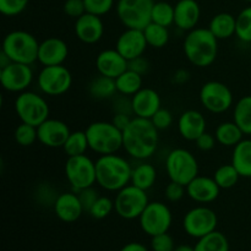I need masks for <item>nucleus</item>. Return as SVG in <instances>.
<instances>
[{"instance_id": "423d86ee", "label": "nucleus", "mask_w": 251, "mask_h": 251, "mask_svg": "<svg viewBox=\"0 0 251 251\" xmlns=\"http://www.w3.org/2000/svg\"><path fill=\"white\" fill-rule=\"evenodd\" d=\"M15 112L21 123L39 126L50 114V107L43 96L32 91L19 93L14 103Z\"/></svg>"}, {"instance_id": "7ed1b4c3", "label": "nucleus", "mask_w": 251, "mask_h": 251, "mask_svg": "<svg viewBox=\"0 0 251 251\" xmlns=\"http://www.w3.org/2000/svg\"><path fill=\"white\" fill-rule=\"evenodd\" d=\"M131 172L130 162L118 153L100 156L96 161L97 184L107 191L117 193L129 185Z\"/></svg>"}, {"instance_id": "7c9ffc66", "label": "nucleus", "mask_w": 251, "mask_h": 251, "mask_svg": "<svg viewBox=\"0 0 251 251\" xmlns=\"http://www.w3.org/2000/svg\"><path fill=\"white\" fill-rule=\"evenodd\" d=\"M115 85H117V91L119 95L132 97L142 88L144 80H142V75L127 69L115 78Z\"/></svg>"}, {"instance_id": "4468645a", "label": "nucleus", "mask_w": 251, "mask_h": 251, "mask_svg": "<svg viewBox=\"0 0 251 251\" xmlns=\"http://www.w3.org/2000/svg\"><path fill=\"white\" fill-rule=\"evenodd\" d=\"M218 225V217L212 208L206 205L196 206L185 213L183 218L184 232L191 238L200 239L215 232Z\"/></svg>"}, {"instance_id": "ddd939ff", "label": "nucleus", "mask_w": 251, "mask_h": 251, "mask_svg": "<svg viewBox=\"0 0 251 251\" xmlns=\"http://www.w3.org/2000/svg\"><path fill=\"white\" fill-rule=\"evenodd\" d=\"M37 85L43 95L51 97L61 96L71 88L73 75L64 65L43 66L37 77Z\"/></svg>"}, {"instance_id": "c85d7f7f", "label": "nucleus", "mask_w": 251, "mask_h": 251, "mask_svg": "<svg viewBox=\"0 0 251 251\" xmlns=\"http://www.w3.org/2000/svg\"><path fill=\"white\" fill-rule=\"evenodd\" d=\"M137 166L132 167L131 172V180L130 184L142 189L145 191H149L150 189L153 188L157 180V169L153 164L149 162L140 161Z\"/></svg>"}, {"instance_id": "4be33fe9", "label": "nucleus", "mask_w": 251, "mask_h": 251, "mask_svg": "<svg viewBox=\"0 0 251 251\" xmlns=\"http://www.w3.org/2000/svg\"><path fill=\"white\" fill-rule=\"evenodd\" d=\"M207 122L205 115L195 109H188L180 114L178 119L179 135L186 141L195 142L203 132H206Z\"/></svg>"}, {"instance_id": "e433bc0d", "label": "nucleus", "mask_w": 251, "mask_h": 251, "mask_svg": "<svg viewBox=\"0 0 251 251\" xmlns=\"http://www.w3.org/2000/svg\"><path fill=\"white\" fill-rule=\"evenodd\" d=\"M151 22L166 27L174 25V5L167 1H153Z\"/></svg>"}, {"instance_id": "a18cd8bd", "label": "nucleus", "mask_w": 251, "mask_h": 251, "mask_svg": "<svg viewBox=\"0 0 251 251\" xmlns=\"http://www.w3.org/2000/svg\"><path fill=\"white\" fill-rule=\"evenodd\" d=\"M150 120L158 129V131H161V130L169 129L173 125L174 118L171 110L166 109V108H161Z\"/></svg>"}, {"instance_id": "c03bdc74", "label": "nucleus", "mask_w": 251, "mask_h": 251, "mask_svg": "<svg viewBox=\"0 0 251 251\" xmlns=\"http://www.w3.org/2000/svg\"><path fill=\"white\" fill-rule=\"evenodd\" d=\"M59 194H56L55 189L50 185V184H43L39 185L36 191L37 200L41 202V205L44 206H51L53 207L54 202L58 199Z\"/></svg>"}, {"instance_id": "393cba45", "label": "nucleus", "mask_w": 251, "mask_h": 251, "mask_svg": "<svg viewBox=\"0 0 251 251\" xmlns=\"http://www.w3.org/2000/svg\"><path fill=\"white\" fill-rule=\"evenodd\" d=\"M54 213L60 221L65 223H74L85 212L78 199L77 193H61L59 194L53 206Z\"/></svg>"}, {"instance_id": "bf43d9fd", "label": "nucleus", "mask_w": 251, "mask_h": 251, "mask_svg": "<svg viewBox=\"0 0 251 251\" xmlns=\"http://www.w3.org/2000/svg\"><path fill=\"white\" fill-rule=\"evenodd\" d=\"M152 1H154V0H152Z\"/></svg>"}, {"instance_id": "79ce46f5", "label": "nucleus", "mask_w": 251, "mask_h": 251, "mask_svg": "<svg viewBox=\"0 0 251 251\" xmlns=\"http://www.w3.org/2000/svg\"><path fill=\"white\" fill-rule=\"evenodd\" d=\"M83 1H85L86 11L98 16L108 14L115 4V0H83Z\"/></svg>"}, {"instance_id": "4d7b16f0", "label": "nucleus", "mask_w": 251, "mask_h": 251, "mask_svg": "<svg viewBox=\"0 0 251 251\" xmlns=\"http://www.w3.org/2000/svg\"><path fill=\"white\" fill-rule=\"evenodd\" d=\"M174 251H195V248L190 247V245L188 244H181V245H178V247H176Z\"/></svg>"}, {"instance_id": "1a4fd4ad", "label": "nucleus", "mask_w": 251, "mask_h": 251, "mask_svg": "<svg viewBox=\"0 0 251 251\" xmlns=\"http://www.w3.org/2000/svg\"><path fill=\"white\" fill-rule=\"evenodd\" d=\"M149 202L147 191L129 184L117 191L114 198V211L123 220L132 221L141 216Z\"/></svg>"}, {"instance_id": "09e8293b", "label": "nucleus", "mask_w": 251, "mask_h": 251, "mask_svg": "<svg viewBox=\"0 0 251 251\" xmlns=\"http://www.w3.org/2000/svg\"><path fill=\"white\" fill-rule=\"evenodd\" d=\"M64 14L69 17H73V19H78L80 16H82L86 11L85 1L83 0H65L64 2Z\"/></svg>"}, {"instance_id": "6e6d98bb", "label": "nucleus", "mask_w": 251, "mask_h": 251, "mask_svg": "<svg viewBox=\"0 0 251 251\" xmlns=\"http://www.w3.org/2000/svg\"><path fill=\"white\" fill-rule=\"evenodd\" d=\"M119 251H150V250L147 249L146 245H144L142 243L131 242L125 244Z\"/></svg>"}, {"instance_id": "f03ea898", "label": "nucleus", "mask_w": 251, "mask_h": 251, "mask_svg": "<svg viewBox=\"0 0 251 251\" xmlns=\"http://www.w3.org/2000/svg\"><path fill=\"white\" fill-rule=\"evenodd\" d=\"M185 58L196 68H208L218 55V39L208 27H196L186 33L183 42Z\"/></svg>"}, {"instance_id": "49530a36", "label": "nucleus", "mask_w": 251, "mask_h": 251, "mask_svg": "<svg viewBox=\"0 0 251 251\" xmlns=\"http://www.w3.org/2000/svg\"><path fill=\"white\" fill-rule=\"evenodd\" d=\"M78 199H80L81 203H82V207L85 210L86 213L90 212V210L92 208V206L95 205L96 201L100 198V193H98L97 189L95 186H90V188H85L82 190L77 191Z\"/></svg>"}, {"instance_id": "6e6552de", "label": "nucleus", "mask_w": 251, "mask_h": 251, "mask_svg": "<svg viewBox=\"0 0 251 251\" xmlns=\"http://www.w3.org/2000/svg\"><path fill=\"white\" fill-rule=\"evenodd\" d=\"M66 180L75 193L97 184L96 161L87 154L68 157L64 167Z\"/></svg>"}, {"instance_id": "f8f14e48", "label": "nucleus", "mask_w": 251, "mask_h": 251, "mask_svg": "<svg viewBox=\"0 0 251 251\" xmlns=\"http://www.w3.org/2000/svg\"><path fill=\"white\" fill-rule=\"evenodd\" d=\"M140 227L150 237L167 233L173 223V215L168 205L161 201H151L139 217Z\"/></svg>"}, {"instance_id": "dca6fc26", "label": "nucleus", "mask_w": 251, "mask_h": 251, "mask_svg": "<svg viewBox=\"0 0 251 251\" xmlns=\"http://www.w3.org/2000/svg\"><path fill=\"white\" fill-rule=\"evenodd\" d=\"M38 141L49 149H63L66 139L71 134L69 125L63 120L48 118L46 122L37 126Z\"/></svg>"}, {"instance_id": "8fccbe9b", "label": "nucleus", "mask_w": 251, "mask_h": 251, "mask_svg": "<svg viewBox=\"0 0 251 251\" xmlns=\"http://www.w3.org/2000/svg\"><path fill=\"white\" fill-rule=\"evenodd\" d=\"M216 142H217V140H216L215 134H210V132L206 131V132H203V134L201 135L198 140H196L195 144H196V146H198L199 150L207 152V151H211V150L215 149Z\"/></svg>"}, {"instance_id": "864d4df0", "label": "nucleus", "mask_w": 251, "mask_h": 251, "mask_svg": "<svg viewBox=\"0 0 251 251\" xmlns=\"http://www.w3.org/2000/svg\"><path fill=\"white\" fill-rule=\"evenodd\" d=\"M131 120H132L131 114H127V113H114L112 123L118 127V129L124 131V130L127 127V125L131 123Z\"/></svg>"}, {"instance_id": "2eb2a0df", "label": "nucleus", "mask_w": 251, "mask_h": 251, "mask_svg": "<svg viewBox=\"0 0 251 251\" xmlns=\"http://www.w3.org/2000/svg\"><path fill=\"white\" fill-rule=\"evenodd\" d=\"M33 70L31 65L21 63H10L0 69V82L7 92L21 93L33 82Z\"/></svg>"}, {"instance_id": "ea45409f", "label": "nucleus", "mask_w": 251, "mask_h": 251, "mask_svg": "<svg viewBox=\"0 0 251 251\" xmlns=\"http://www.w3.org/2000/svg\"><path fill=\"white\" fill-rule=\"evenodd\" d=\"M113 211H114V200H112L108 196H100L90 210L88 215L95 220H104Z\"/></svg>"}, {"instance_id": "5fc2aeb1", "label": "nucleus", "mask_w": 251, "mask_h": 251, "mask_svg": "<svg viewBox=\"0 0 251 251\" xmlns=\"http://www.w3.org/2000/svg\"><path fill=\"white\" fill-rule=\"evenodd\" d=\"M189 80H190V73L186 69H178L172 76V82L174 85H185Z\"/></svg>"}, {"instance_id": "f257e3e1", "label": "nucleus", "mask_w": 251, "mask_h": 251, "mask_svg": "<svg viewBox=\"0 0 251 251\" xmlns=\"http://www.w3.org/2000/svg\"><path fill=\"white\" fill-rule=\"evenodd\" d=\"M158 129L150 119L134 117L123 131V149L137 161H146L158 149Z\"/></svg>"}, {"instance_id": "603ef678", "label": "nucleus", "mask_w": 251, "mask_h": 251, "mask_svg": "<svg viewBox=\"0 0 251 251\" xmlns=\"http://www.w3.org/2000/svg\"><path fill=\"white\" fill-rule=\"evenodd\" d=\"M129 69L144 76L145 74H147V71H149L150 63L144 55H141L139 56V58H135L129 61Z\"/></svg>"}, {"instance_id": "3c124183", "label": "nucleus", "mask_w": 251, "mask_h": 251, "mask_svg": "<svg viewBox=\"0 0 251 251\" xmlns=\"http://www.w3.org/2000/svg\"><path fill=\"white\" fill-rule=\"evenodd\" d=\"M113 110L114 113H127V114L132 115L131 97L120 95V97L115 98L113 102Z\"/></svg>"}, {"instance_id": "37998d69", "label": "nucleus", "mask_w": 251, "mask_h": 251, "mask_svg": "<svg viewBox=\"0 0 251 251\" xmlns=\"http://www.w3.org/2000/svg\"><path fill=\"white\" fill-rule=\"evenodd\" d=\"M151 249L152 251H174L176 243L168 232L162 233L151 238Z\"/></svg>"}, {"instance_id": "20e7f679", "label": "nucleus", "mask_w": 251, "mask_h": 251, "mask_svg": "<svg viewBox=\"0 0 251 251\" xmlns=\"http://www.w3.org/2000/svg\"><path fill=\"white\" fill-rule=\"evenodd\" d=\"M85 131L90 150L100 156L118 153L123 149V131L112 122L91 123Z\"/></svg>"}, {"instance_id": "0eeeda50", "label": "nucleus", "mask_w": 251, "mask_h": 251, "mask_svg": "<svg viewBox=\"0 0 251 251\" xmlns=\"http://www.w3.org/2000/svg\"><path fill=\"white\" fill-rule=\"evenodd\" d=\"M166 172L171 181L188 185L199 176V162L186 149H174L167 154Z\"/></svg>"}, {"instance_id": "39448f33", "label": "nucleus", "mask_w": 251, "mask_h": 251, "mask_svg": "<svg viewBox=\"0 0 251 251\" xmlns=\"http://www.w3.org/2000/svg\"><path fill=\"white\" fill-rule=\"evenodd\" d=\"M39 42L27 31H11L2 39L1 51H4L12 63L32 65L38 60Z\"/></svg>"}, {"instance_id": "473e14b6", "label": "nucleus", "mask_w": 251, "mask_h": 251, "mask_svg": "<svg viewBox=\"0 0 251 251\" xmlns=\"http://www.w3.org/2000/svg\"><path fill=\"white\" fill-rule=\"evenodd\" d=\"M142 31H144L145 38H146L149 47L154 49L164 48L168 44L169 38H171L168 27L154 24V22H150L147 27H145Z\"/></svg>"}, {"instance_id": "a878e982", "label": "nucleus", "mask_w": 251, "mask_h": 251, "mask_svg": "<svg viewBox=\"0 0 251 251\" xmlns=\"http://www.w3.org/2000/svg\"><path fill=\"white\" fill-rule=\"evenodd\" d=\"M235 28H237V16L230 12L216 14L208 24V29L218 41H225L235 36Z\"/></svg>"}, {"instance_id": "9d476101", "label": "nucleus", "mask_w": 251, "mask_h": 251, "mask_svg": "<svg viewBox=\"0 0 251 251\" xmlns=\"http://www.w3.org/2000/svg\"><path fill=\"white\" fill-rule=\"evenodd\" d=\"M200 103L207 112L222 114L228 112L234 104L232 90L221 81H207L203 83L199 93Z\"/></svg>"}, {"instance_id": "72a5a7b5", "label": "nucleus", "mask_w": 251, "mask_h": 251, "mask_svg": "<svg viewBox=\"0 0 251 251\" xmlns=\"http://www.w3.org/2000/svg\"><path fill=\"white\" fill-rule=\"evenodd\" d=\"M195 251H229V242L222 232L217 229L198 239Z\"/></svg>"}, {"instance_id": "58836bf2", "label": "nucleus", "mask_w": 251, "mask_h": 251, "mask_svg": "<svg viewBox=\"0 0 251 251\" xmlns=\"http://www.w3.org/2000/svg\"><path fill=\"white\" fill-rule=\"evenodd\" d=\"M15 141L17 145L22 147H29L38 141V134H37V126L20 123L14 131Z\"/></svg>"}, {"instance_id": "de8ad7c7", "label": "nucleus", "mask_w": 251, "mask_h": 251, "mask_svg": "<svg viewBox=\"0 0 251 251\" xmlns=\"http://www.w3.org/2000/svg\"><path fill=\"white\" fill-rule=\"evenodd\" d=\"M186 186L176 181H169L164 189V198L169 202H179L185 196Z\"/></svg>"}, {"instance_id": "b1692460", "label": "nucleus", "mask_w": 251, "mask_h": 251, "mask_svg": "<svg viewBox=\"0 0 251 251\" xmlns=\"http://www.w3.org/2000/svg\"><path fill=\"white\" fill-rule=\"evenodd\" d=\"M201 17V7L196 0H178L174 5V25L180 31L196 28Z\"/></svg>"}, {"instance_id": "2f4dec72", "label": "nucleus", "mask_w": 251, "mask_h": 251, "mask_svg": "<svg viewBox=\"0 0 251 251\" xmlns=\"http://www.w3.org/2000/svg\"><path fill=\"white\" fill-rule=\"evenodd\" d=\"M233 122L244 135H251V95L239 98L233 109Z\"/></svg>"}, {"instance_id": "aec40b11", "label": "nucleus", "mask_w": 251, "mask_h": 251, "mask_svg": "<svg viewBox=\"0 0 251 251\" xmlns=\"http://www.w3.org/2000/svg\"><path fill=\"white\" fill-rule=\"evenodd\" d=\"M222 189L217 185L215 179L205 176H198L186 185V195L200 205H206L216 201Z\"/></svg>"}, {"instance_id": "6ab92c4d", "label": "nucleus", "mask_w": 251, "mask_h": 251, "mask_svg": "<svg viewBox=\"0 0 251 251\" xmlns=\"http://www.w3.org/2000/svg\"><path fill=\"white\" fill-rule=\"evenodd\" d=\"M69 56V47L59 37H48L39 43L38 63L43 66L63 65Z\"/></svg>"}, {"instance_id": "412c9836", "label": "nucleus", "mask_w": 251, "mask_h": 251, "mask_svg": "<svg viewBox=\"0 0 251 251\" xmlns=\"http://www.w3.org/2000/svg\"><path fill=\"white\" fill-rule=\"evenodd\" d=\"M131 107L135 117L151 119L162 108L161 96L153 88L142 87L131 97Z\"/></svg>"}, {"instance_id": "9b49d317", "label": "nucleus", "mask_w": 251, "mask_h": 251, "mask_svg": "<svg viewBox=\"0 0 251 251\" xmlns=\"http://www.w3.org/2000/svg\"><path fill=\"white\" fill-rule=\"evenodd\" d=\"M152 0H118L117 15L125 28L144 29L151 22Z\"/></svg>"}, {"instance_id": "c756f323", "label": "nucleus", "mask_w": 251, "mask_h": 251, "mask_svg": "<svg viewBox=\"0 0 251 251\" xmlns=\"http://www.w3.org/2000/svg\"><path fill=\"white\" fill-rule=\"evenodd\" d=\"M217 144L226 147H234L244 139V132L234 122H223L215 130Z\"/></svg>"}, {"instance_id": "a211bd4d", "label": "nucleus", "mask_w": 251, "mask_h": 251, "mask_svg": "<svg viewBox=\"0 0 251 251\" xmlns=\"http://www.w3.org/2000/svg\"><path fill=\"white\" fill-rule=\"evenodd\" d=\"M146 38L142 29L126 28L117 39L115 49L126 59L127 61L144 55L147 49Z\"/></svg>"}, {"instance_id": "c9c22d12", "label": "nucleus", "mask_w": 251, "mask_h": 251, "mask_svg": "<svg viewBox=\"0 0 251 251\" xmlns=\"http://www.w3.org/2000/svg\"><path fill=\"white\" fill-rule=\"evenodd\" d=\"M240 178L242 176H240L239 172L235 169V167L232 163L222 164L213 173V179L217 183V185L223 190L232 189L233 186L237 185Z\"/></svg>"}, {"instance_id": "bb28decb", "label": "nucleus", "mask_w": 251, "mask_h": 251, "mask_svg": "<svg viewBox=\"0 0 251 251\" xmlns=\"http://www.w3.org/2000/svg\"><path fill=\"white\" fill-rule=\"evenodd\" d=\"M230 163L239 172L242 178H251V139H243L233 147Z\"/></svg>"}, {"instance_id": "13d9d810", "label": "nucleus", "mask_w": 251, "mask_h": 251, "mask_svg": "<svg viewBox=\"0 0 251 251\" xmlns=\"http://www.w3.org/2000/svg\"><path fill=\"white\" fill-rule=\"evenodd\" d=\"M244 1H247V2H250V4H251V0H244Z\"/></svg>"}, {"instance_id": "f704fd0d", "label": "nucleus", "mask_w": 251, "mask_h": 251, "mask_svg": "<svg viewBox=\"0 0 251 251\" xmlns=\"http://www.w3.org/2000/svg\"><path fill=\"white\" fill-rule=\"evenodd\" d=\"M63 150L68 157L86 154L87 150H90L86 131H81V130L80 131H71V134L69 135L65 144H64Z\"/></svg>"}, {"instance_id": "a19ab883", "label": "nucleus", "mask_w": 251, "mask_h": 251, "mask_svg": "<svg viewBox=\"0 0 251 251\" xmlns=\"http://www.w3.org/2000/svg\"><path fill=\"white\" fill-rule=\"evenodd\" d=\"M31 0H0V12L6 17H15L22 14Z\"/></svg>"}, {"instance_id": "f3484780", "label": "nucleus", "mask_w": 251, "mask_h": 251, "mask_svg": "<svg viewBox=\"0 0 251 251\" xmlns=\"http://www.w3.org/2000/svg\"><path fill=\"white\" fill-rule=\"evenodd\" d=\"M74 32L76 38L85 44H96L103 38L104 24L100 16L91 12H85L75 20Z\"/></svg>"}, {"instance_id": "4c0bfd02", "label": "nucleus", "mask_w": 251, "mask_h": 251, "mask_svg": "<svg viewBox=\"0 0 251 251\" xmlns=\"http://www.w3.org/2000/svg\"><path fill=\"white\" fill-rule=\"evenodd\" d=\"M235 36L243 43H251V5L244 7L237 15Z\"/></svg>"}, {"instance_id": "cd10ccee", "label": "nucleus", "mask_w": 251, "mask_h": 251, "mask_svg": "<svg viewBox=\"0 0 251 251\" xmlns=\"http://www.w3.org/2000/svg\"><path fill=\"white\" fill-rule=\"evenodd\" d=\"M88 95L97 100H110L117 95V85H115V80L108 76L100 75L93 77L90 81L87 86Z\"/></svg>"}, {"instance_id": "5701e85b", "label": "nucleus", "mask_w": 251, "mask_h": 251, "mask_svg": "<svg viewBox=\"0 0 251 251\" xmlns=\"http://www.w3.org/2000/svg\"><path fill=\"white\" fill-rule=\"evenodd\" d=\"M96 69L100 75L117 78L129 69V61L117 49H104L96 58Z\"/></svg>"}]
</instances>
